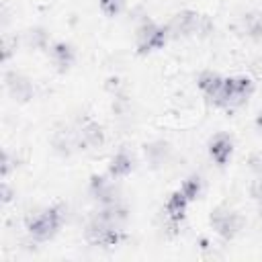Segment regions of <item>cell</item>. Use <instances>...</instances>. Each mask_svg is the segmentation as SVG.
Listing matches in <instances>:
<instances>
[{
  "mask_svg": "<svg viewBox=\"0 0 262 262\" xmlns=\"http://www.w3.org/2000/svg\"><path fill=\"white\" fill-rule=\"evenodd\" d=\"M256 90V84L252 78L248 76H231V78H225L223 80V86L217 94V98L211 102L219 108H227V111H233V108H239L244 106L250 96L254 94Z\"/></svg>",
  "mask_w": 262,
  "mask_h": 262,
  "instance_id": "cell-1",
  "label": "cell"
},
{
  "mask_svg": "<svg viewBox=\"0 0 262 262\" xmlns=\"http://www.w3.org/2000/svg\"><path fill=\"white\" fill-rule=\"evenodd\" d=\"M63 221H66V207L53 205L41 211L39 215L27 219V231L35 242H47L59 231Z\"/></svg>",
  "mask_w": 262,
  "mask_h": 262,
  "instance_id": "cell-2",
  "label": "cell"
},
{
  "mask_svg": "<svg viewBox=\"0 0 262 262\" xmlns=\"http://www.w3.org/2000/svg\"><path fill=\"white\" fill-rule=\"evenodd\" d=\"M168 39H170L168 27L166 25H158L154 20H143L135 29V47H137L139 55H147V53L164 49Z\"/></svg>",
  "mask_w": 262,
  "mask_h": 262,
  "instance_id": "cell-3",
  "label": "cell"
},
{
  "mask_svg": "<svg viewBox=\"0 0 262 262\" xmlns=\"http://www.w3.org/2000/svg\"><path fill=\"white\" fill-rule=\"evenodd\" d=\"M209 223L217 231L219 237H223V239L229 242V239H233L235 235L242 233V229L246 227V217L242 213H237V211L221 205V207H215L211 211Z\"/></svg>",
  "mask_w": 262,
  "mask_h": 262,
  "instance_id": "cell-4",
  "label": "cell"
},
{
  "mask_svg": "<svg viewBox=\"0 0 262 262\" xmlns=\"http://www.w3.org/2000/svg\"><path fill=\"white\" fill-rule=\"evenodd\" d=\"M84 239L96 248H115L125 239V233L121 227H113V225L92 217L84 229Z\"/></svg>",
  "mask_w": 262,
  "mask_h": 262,
  "instance_id": "cell-5",
  "label": "cell"
},
{
  "mask_svg": "<svg viewBox=\"0 0 262 262\" xmlns=\"http://www.w3.org/2000/svg\"><path fill=\"white\" fill-rule=\"evenodd\" d=\"M201 25H203V14L190 8H184L168 20V33L170 39H186V37H201Z\"/></svg>",
  "mask_w": 262,
  "mask_h": 262,
  "instance_id": "cell-6",
  "label": "cell"
},
{
  "mask_svg": "<svg viewBox=\"0 0 262 262\" xmlns=\"http://www.w3.org/2000/svg\"><path fill=\"white\" fill-rule=\"evenodd\" d=\"M104 143V129L92 119H84L76 129V145L80 149H98Z\"/></svg>",
  "mask_w": 262,
  "mask_h": 262,
  "instance_id": "cell-7",
  "label": "cell"
},
{
  "mask_svg": "<svg viewBox=\"0 0 262 262\" xmlns=\"http://www.w3.org/2000/svg\"><path fill=\"white\" fill-rule=\"evenodd\" d=\"M90 194L100 203V205H113L121 201V190L115 184V178L108 180L106 176L94 174L90 178Z\"/></svg>",
  "mask_w": 262,
  "mask_h": 262,
  "instance_id": "cell-8",
  "label": "cell"
},
{
  "mask_svg": "<svg viewBox=\"0 0 262 262\" xmlns=\"http://www.w3.org/2000/svg\"><path fill=\"white\" fill-rule=\"evenodd\" d=\"M4 82H6V90L8 94L12 96V100L16 102H29L35 94V88H33V82L20 74V72H6L4 76Z\"/></svg>",
  "mask_w": 262,
  "mask_h": 262,
  "instance_id": "cell-9",
  "label": "cell"
},
{
  "mask_svg": "<svg viewBox=\"0 0 262 262\" xmlns=\"http://www.w3.org/2000/svg\"><path fill=\"white\" fill-rule=\"evenodd\" d=\"M209 156L217 166H225L233 156V139L227 133H217L209 141Z\"/></svg>",
  "mask_w": 262,
  "mask_h": 262,
  "instance_id": "cell-10",
  "label": "cell"
},
{
  "mask_svg": "<svg viewBox=\"0 0 262 262\" xmlns=\"http://www.w3.org/2000/svg\"><path fill=\"white\" fill-rule=\"evenodd\" d=\"M49 57H51V63L55 66V70L59 74H66L76 61V51L70 43L57 41V43L49 45Z\"/></svg>",
  "mask_w": 262,
  "mask_h": 262,
  "instance_id": "cell-11",
  "label": "cell"
},
{
  "mask_svg": "<svg viewBox=\"0 0 262 262\" xmlns=\"http://www.w3.org/2000/svg\"><path fill=\"white\" fill-rule=\"evenodd\" d=\"M188 203H190V201L184 196V192H182L180 188L174 190V192L168 196V201H166V205H164V213H166V221H168L172 227L180 225V221H182L184 215H186Z\"/></svg>",
  "mask_w": 262,
  "mask_h": 262,
  "instance_id": "cell-12",
  "label": "cell"
},
{
  "mask_svg": "<svg viewBox=\"0 0 262 262\" xmlns=\"http://www.w3.org/2000/svg\"><path fill=\"white\" fill-rule=\"evenodd\" d=\"M94 217L100 219V221H104V223H108V225H113V227H121L123 229V225L129 219V211L119 201V203H113V205H102V209Z\"/></svg>",
  "mask_w": 262,
  "mask_h": 262,
  "instance_id": "cell-13",
  "label": "cell"
},
{
  "mask_svg": "<svg viewBox=\"0 0 262 262\" xmlns=\"http://www.w3.org/2000/svg\"><path fill=\"white\" fill-rule=\"evenodd\" d=\"M223 76H219L217 72H211V70H207V72H203L201 76H199V80H196V86L201 88V92L209 98V102H213L215 98H217V94H219V90H221V86H223Z\"/></svg>",
  "mask_w": 262,
  "mask_h": 262,
  "instance_id": "cell-14",
  "label": "cell"
},
{
  "mask_svg": "<svg viewBox=\"0 0 262 262\" xmlns=\"http://www.w3.org/2000/svg\"><path fill=\"white\" fill-rule=\"evenodd\" d=\"M143 151H145V158L151 166H166L170 162V156H172V147L170 143L166 141H154V143H145L143 145Z\"/></svg>",
  "mask_w": 262,
  "mask_h": 262,
  "instance_id": "cell-15",
  "label": "cell"
},
{
  "mask_svg": "<svg viewBox=\"0 0 262 262\" xmlns=\"http://www.w3.org/2000/svg\"><path fill=\"white\" fill-rule=\"evenodd\" d=\"M133 168H135L133 158L125 149H121L108 162V176L111 178H125V176H129L133 172Z\"/></svg>",
  "mask_w": 262,
  "mask_h": 262,
  "instance_id": "cell-16",
  "label": "cell"
},
{
  "mask_svg": "<svg viewBox=\"0 0 262 262\" xmlns=\"http://www.w3.org/2000/svg\"><path fill=\"white\" fill-rule=\"evenodd\" d=\"M242 31L250 39L262 43V14L260 12H246L242 16Z\"/></svg>",
  "mask_w": 262,
  "mask_h": 262,
  "instance_id": "cell-17",
  "label": "cell"
},
{
  "mask_svg": "<svg viewBox=\"0 0 262 262\" xmlns=\"http://www.w3.org/2000/svg\"><path fill=\"white\" fill-rule=\"evenodd\" d=\"M180 190L184 192V196L192 203V201H196L199 196H201V192H203V178L201 176H196V174H192V176H188V178H184V182L180 184Z\"/></svg>",
  "mask_w": 262,
  "mask_h": 262,
  "instance_id": "cell-18",
  "label": "cell"
},
{
  "mask_svg": "<svg viewBox=\"0 0 262 262\" xmlns=\"http://www.w3.org/2000/svg\"><path fill=\"white\" fill-rule=\"evenodd\" d=\"M47 33H45V29H41V27H35V29H29L27 33H25V43L29 45V47H33V49H43V47H47Z\"/></svg>",
  "mask_w": 262,
  "mask_h": 262,
  "instance_id": "cell-19",
  "label": "cell"
},
{
  "mask_svg": "<svg viewBox=\"0 0 262 262\" xmlns=\"http://www.w3.org/2000/svg\"><path fill=\"white\" fill-rule=\"evenodd\" d=\"M98 6L104 16L115 18L125 10V0H98Z\"/></svg>",
  "mask_w": 262,
  "mask_h": 262,
  "instance_id": "cell-20",
  "label": "cell"
},
{
  "mask_svg": "<svg viewBox=\"0 0 262 262\" xmlns=\"http://www.w3.org/2000/svg\"><path fill=\"white\" fill-rule=\"evenodd\" d=\"M248 168H250L256 176H262V151L250 154V158H248Z\"/></svg>",
  "mask_w": 262,
  "mask_h": 262,
  "instance_id": "cell-21",
  "label": "cell"
},
{
  "mask_svg": "<svg viewBox=\"0 0 262 262\" xmlns=\"http://www.w3.org/2000/svg\"><path fill=\"white\" fill-rule=\"evenodd\" d=\"M10 170H12V162H10L8 151H4V154H2V178H6V176L10 174Z\"/></svg>",
  "mask_w": 262,
  "mask_h": 262,
  "instance_id": "cell-22",
  "label": "cell"
},
{
  "mask_svg": "<svg viewBox=\"0 0 262 262\" xmlns=\"http://www.w3.org/2000/svg\"><path fill=\"white\" fill-rule=\"evenodd\" d=\"M12 194H14V192H12V188H10L6 182H2V203H4V205L12 201Z\"/></svg>",
  "mask_w": 262,
  "mask_h": 262,
  "instance_id": "cell-23",
  "label": "cell"
},
{
  "mask_svg": "<svg viewBox=\"0 0 262 262\" xmlns=\"http://www.w3.org/2000/svg\"><path fill=\"white\" fill-rule=\"evenodd\" d=\"M256 127L262 131V111H260V113H258V117H256Z\"/></svg>",
  "mask_w": 262,
  "mask_h": 262,
  "instance_id": "cell-24",
  "label": "cell"
}]
</instances>
